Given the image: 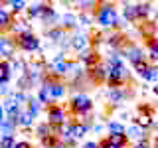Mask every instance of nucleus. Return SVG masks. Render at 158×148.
Instances as JSON below:
<instances>
[{"label": "nucleus", "mask_w": 158, "mask_h": 148, "mask_svg": "<svg viewBox=\"0 0 158 148\" xmlns=\"http://www.w3.org/2000/svg\"><path fill=\"white\" fill-rule=\"evenodd\" d=\"M95 22L101 28H115L118 26V12L113 2H99V6L95 10Z\"/></svg>", "instance_id": "obj_1"}, {"label": "nucleus", "mask_w": 158, "mask_h": 148, "mask_svg": "<svg viewBox=\"0 0 158 148\" xmlns=\"http://www.w3.org/2000/svg\"><path fill=\"white\" fill-rule=\"evenodd\" d=\"M69 111L75 117H87L93 111V101L91 97H87L85 93H75L69 101Z\"/></svg>", "instance_id": "obj_2"}, {"label": "nucleus", "mask_w": 158, "mask_h": 148, "mask_svg": "<svg viewBox=\"0 0 158 148\" xmlns=\"http://www.w3.org/2000/svg\"><path fill=\"white\" fill-rule=\"evenodd\" d=\"M48 122L52 126H61L67 122V111L61 105H52L48 107Z\"/></svg>", "instance_id": "obj_3"}, {"label": "nucleus", "mask_w": 158, "mask_h": 148, "mask_svg": "<svg viewBox=\"0 0 158 148\" xmlns=\"http://www.w3.org/2000/svg\"><path fill=\"white\" fill-rule=\"evenodd\" d=\"M16 43H18V47L22 49V51H26V53H34V51H38V49H40V38L34 32L26 34V36L16 38Z\"/></svg>", "instance_id": "obj_4"}, {"label": "nucleus", "mask_w": 158, "mask_h": 148, "mask_svg": "<svg viewBox=\"0 0 158 148\" xmlns=\"http://www.w3.org/2000/svg\"><path fill=\"white\" fill-rule=\"evenodd\" d=\"M123 53H125V57L132 65H136V63H140V61H148V56L144 53V49L140 46H135V43H127V47L123 49Z\"/></svg>", "instance_id": "obj_5"}, {"label": "nucleus", "mask_w": 158, "mask_h": 148, "mask_svg": "<svg viewBox=\"0 0 158 148\" xmlns=\"http://www.w3.org/2000/svg\"><path fill=\"white\" fill-rule=\"evenodd\" d=\"M16 47H18V43H16V38H10V36H0V51H2V56L8 59V61H12L14 57V53H16Z\"/></svg>", "instance_id": "obj_6"}, {"label": "nucleus", "mask_w": 158, "mask_h": 148, "mask_svg": "<svg viewBox=\"0 0 158 148\" xmlns=\"http://www.w3.org/2000/svg\"><path fill=\"white\" fill-rule=\"evenodd\" d=\"M77 61L81 63L85 69H93L95 65H99V63H101V56L97 53V49H87V51L79 53Z\"/></svg>", "instance_id": "obj_7"}, {"label": "nucleus", "mask_w": 158, "mask_h": 148, "mask_svg": "<svg viewBox=\"0 0 158 148\" xmlns=\"http://www.w3.org/2000/svg\"><path fill=\"white\" fill-rule=\"evenodd\" d=\"M89 38L91 36H87V34H73L69 46L75 49L77 53H83V51H87V49H91V39Z\"/></svg>", "instance_id": "obj_8"}, {"label": "nucleus", "mask_w": 158, "mask_h": 148, "mask_svg": "<svg viewBox=\"0 0 158 148\" xmlns=\"http://www.w3.org/2000/svg\"><path fill=\"white\" fill-rule=\"evenodd\" d=\"M87 79L91 83H107V65L105 63H99L93 69H87Z\"/></svg>", "instance_id": "obj_9"}, {"label": "nucleus", "mask_w": 158, "mask_h": 148, "mask_svg": "<svg viewBox=\"0 0 158 148\" xmlns=\"http://www.w3.org/2000/svg\"><path fill=\"white\" fill-rule=\"evenodd\" d=\"M0 105H2V109H4V113H6L8 118H16V121H18L20 113H22V107H20L12 97H6L2 103H0Z\"/></svg>", "instance_id": "obj_10"}, {"label": "nucleus", "mask_w": 158, "mask_h": 148, "mask_svg": "<svg viewBox=\"0 0 158 148\" xmlns=\"http://www.w3.org/2000/svg\"><path fill=\"white\" fill-rule=\"evenodd\" d=\"M46 36H48V39H52L53 43H63V39H71L67 36V32L63 28H59V26H56V28H46Z\"/></svg>", "instance_id": "obj_11"}, {"label": "nucleus", "mask_w": 158, "mask_h": 148, "mask_svg": "<svg viewBox=\"0 0 158 148\" xmlns=\"http://www.w3.org/2000/svg\"><path fill=\"white\" fill-rule=\"evenodd\" d=\"M125 134L128 136V140H135V142H140V140H146V130L144 128H140L138 125H135V122H132V125H128L127 126V132Z\"/></svg>", "instance_id": "obj_12"}, {"label": "nucleus", "mask_w": 158, "mask_h": 148, "mask_svg": "<svg viewBox=\"0 0 158 148\" xmlns=\"http://www.w3.org/2000/svg\"><path fill=\"white\" fill-rule=\"evenodd\" d=\"M127 97H128V91H127L125 87L109 89V91H107V99H109V103H113V105H121Z\"/></svg>", "instance_id": "obj_13"}, {"label": "nucleus", "mask_w": 158, "mask_h": 148, "mask_svg": "<svg viewBox=\"0 0 158 148\" xmlns=\"http://www.w3.org/2000/svg\"><path fill=\"white\" fill-rule=\"evenodd\" d=\"M12 24H14L12 12H8V10L2 8V4H0V36H2V32H10Z\"/></svg>", "instance_id": "obj_14"}, {"label": "nucleus", "mask_w": 158, "mask_h": 148, "mask_svg": "<svg viewBox=\"0 0 158 148\" xmlns=\"http://www.w3.org/2000/svg\"><path fill=\"white\" fill-rule=\"evenodd\" d=\"M89 128L91 126H87L85 122H81V121H71V138L77 142L79 138H83L89 132Z\"/></svg>", "instance_id": "obj_15"}, {"label": "nucleus", "mask_w": 158, "mask_h": 148, "mask_svg": "<svg viewBox=\"0 0 158 148\" xmlns=\"http://www.w3.org/2000/svg\"><path fill=\"white\" fill-rule=\"evenodd\" d=\"M79 26V18L75 16L73 12H65L61 16V20H59V28H63L67 32V30H73V28H77Z\"/></svg>", "instance_id": "obj_16"}, {"label": "nucleus", "mask_w": 158, "mask_h": 148, "mask_svg": "<svg viewBox=\"0 0 158 148\" xmlns=\"http://www.w3.org/2000/svg\"><path fill=\"white\" fill-rule=\"evenodd\" d=\"M32 32V26L26 22V20H20V22H14L12 24V28H10V34H14L16 38L20 36H26V34Z\"/></svg>", "instance_id": "obj_17"}, {"label": "nucleus", "mask_w": 158, "mask_h": 148, "mask_svg": "<svg viewBox=\"0 0 158 148\" xmlns=\"http://www.w3.org/2000/svg\"><path fill=\"white\" fill-rule=\"evenodd\" d=\"M123 16L127 22H138V12H136V4H123Z\"/></svg>", "instance_id": "obj_18"}, {"label": "nucleus", "mask_w": 158, "mask_h": 148, "mask_svg": "<svg viewBox=\"0 0 158 148\" xmlns=\"http://www.w3.org/2000/svg\"><path fill=\"white\" fill-rule=\"evenodd\" d=\"M34 118L36 117H34L28 109H22V113H20V117H18V126L20 128H30L34 125Z\"/></svg>", "instance_id": "obj_19"}, {"label": "nucleus", "mask_w": 158, "mask_h": 148, "mask_svg": "<svg viewBox=\"0 0 158 148\" xmlns=\"http://www.w3.org/2000/svg\"><path fill=\"white\" fill-rule=\"evenodd\" d=\"M135 125H138L140 128L148 130V128H152V126H154V117H150V115H142V113H138V115L135 117Z\"/></svg>", "instance_id": "obj_20"}, {"label": "nucleus", "mask_w": 158, "mask_h": 148, "mask_svg": "<svg viewBox=\"0 0 158 148\" xmlns=\"http://www.w3.org/2000/svg\"><path fill=\"white\" fill-rule=\"evenodd\" d=\"M10 79H12V63L8 61H2L0 63V83H10Z\"/></svg>", "instance_id": "obj_21"}, {"label": "nucleus", "mask_w": 158, "mask_h": 148, "mask_svg": "<svg viewBox=\"0 0 158 148\" xmlns=\"http://www.w3.org/2000/svg\"><path fill=\"white\" fill-rule=\"evenodd\" d=\"M18 128V121L16 118H4L2 122H0V130H2V134H14Z\"/></svg>", "instance_id": "obj_22"}, {"label": "nucleus", "mask_w": 158, "mask_h": 148, "mask_svg": "<svg viewBox=\"0 0 158 148\" xmlns=\"http://www.w3.org/2000/svg\"><path fill=\"white\" fill-rule=\"evenodd\" d=\"M136 12H138V22H146V18L152 12V4L150 2H140L136 4Z\"/></svg>", "instance_id": "obj_23"}, {"label": "nucleus", "mask_w": 158, "mask_h": 148, "mask_svg": "<svg viewBox=\"0 0 158 148\" xmlns=\"http://www.w3.org/2000/svg\"><path fill=\"white\" fill-rule=\"evenodd\" d=\"M42 12H44V2L28 4V8H26V16L28 18H42Z\"/></svg>", "instance_id": "obj_24"}, {"label": "nucleus", "mask_w": 158, "mask_h": 148, "mask_svg": "<svg viewBox=\"0 0 158 148\" xmlns=\"http://www.w3.org/2000/svg\"><path fill=\"white\" fill-rule=\"evenodd\" d=\"M107 140L111 142V144L118 146V148H127V146H128V142H131L127 134H109V136H107Z\"/></svg>", "instance_id": "obj_25"}, {"label": "nucleus", "mask_w": 158, "mask_h": 148, "mask_svg": "<svg viewBox=\"0 0 158 148\" xmlns=\"http://www.w3.org/2000/svg\"><path fill=\"white\" fill-rule=\"evenodd\" d=\"M38 101L42 103V105H46V107H52V105H53V99H52V95H49V89H48L46 85L40 87V91H38Z\"/></svg>", "instance_id": "obj_26"}, {"label": "nucleus", "mask_w": 158, "mask_h": 148, "mask_svg": "<svg viewBox=\"0 0 158 148\" xmlns=\"http://www.w3.org/2000/svg\"><path fill=\"white\" fill-rule=\"evenodd\" d=\"M49 134H53V130H52V125L46 121V122H40V125L36 126V136L42 140V138H46V136H49Z\"/></svg>", "instance_id": "obj_27"}, {"label": "nucleus", "mask_w": 158, "mask_h": 148, "mask_svg": "<svg viewBox=\"0 0 158 148\" xmlns=\"http://www.w3.org/2000/svg\"><path fill=\"white\" fill-rule=\"evenodd\" d=\"M107 128H109V134H125L127 132V126L118 121H109L107 122Z\"/></svg>", "instance_id": "obj_28"}, {"label": "nucleus", "mask_w": 158, "mask_h": 148, "mask_svg": "<svg viewBox=\"0 0 158 148\" xmlns=\"http://www.w3.org/2000/svg\"><path fill=\"white\" fill-rule=\"evenodd\" d=\"M8 6L12 8V14H20V12H26L28 2H26V0H10Z\"/></svg>", "instance_id": "obj_29"}, {"label": "nucleus", "mask_w": 158, "mask_h": 148, "mask_svg": "<svg viewBox=\"0 0 158 148\" xmlns=\"http://www.w3.org/2000/svg\"><path fill=\"white\" fill-rule=\"evenodd\" d=\"M16 142L18 140L14 134H0V148H14Z\"/></svg>", "instance_id": "obj_30"}, {"label": "nucleus", "mask_w": 158, "mask_h": 148, "mask_svg": "<svg viewBox=\"0 0 158 148\" xmlns=\"http://www.w3.org/2000/svg\"><path fill=\"white\" fill-rule=\"evenodd\" d=\"M77 18H79V26H91L95 22V12H81Z\"/></svg>", "instance_id": "obj_31"}, {"label": "nucleus", "mask_w": 158, "mask_h": 148, "mask_svg": "<svg viewBox=\"0 0 158 148\" xmlns=\"http://www.w3.org/2000/svg\"><path fill=\"white\" fill-rule=\"evenodd\" d=\"M42 107H44V105H42V103L38 101V99H34V97L30 99V101H28V105H26V109H28L30 113H32L34 117H38V115H40V111H42Z\"/></svg>", "instance_id": "obj_32"}, {"label": "nucleus", "mask_w": 158, "mask_h": 148, "mask_svg": "<svg viewBox=\"0 0 158 148\" xmlns=\"http://www.w3.org/2000/svg\"><path fill=\"white\" fill-rule=\"evenodd\" d=\"M142 79H144V81H148V83H156V81H158V67H156V65H150L148 73H146Z\"/></svg>", "instance_id": "obj_33"}, {"label": "nucleus", "mask_w": 158, "mask_h": 148, "mask_svg": "<svg viewBox=\"0 0 158 148\" xmlns=\"http://www.w3.org/2000/svg\"><path fill=\"white\" fill-rule=\"evenodd\" d=\"M132 67H135V71L140 77H144L148 73V69H150V63H148V61H140V63H136V65H132Z\"/></svg>", "instance_id": "obj_34"}, {"label": "nucleus", "mask_w": 158, "mask_h": 148, "mask_svg": "<svg viewBox=\"0 0 158 148\" xmlns=\"http://www.w3.org/2000/svg\"><path fill=\"white\" fill-rule=\"evenodd\" d=\"M132 148H152V142H148V138H146V140L135 142V144H132Z\"/></svg>", "instance_id": "obj_35"}, {"label": "nucleus", "mask_w": 158, "mask_h": 148, "mask_svg": "<svg viewBox=\"0 0 158 148\" xmlns=\"http://www.w3.org/2000/svg\"><path fill=\"white\" fill-rule=\"evenodd\" d=\"M0 97H10V89L6 83H0Z\"/></svg>", "instance_id": "obj_36"}, {"label": "nucleus", "mask_w": 158, "mask_h": 148, "mask_svg": "<svg viewBox=\"0 0 158 148\" xmlns=\"http://www.w3.org/2000/svg\"><path fill=\"white\" fill-rule=\"evenodd\" d=\"M99 146H101V148H118V146H115V144H111V142L107 140V136L103 138V140H99Z\"/></svg>", "instance_id": "obj_37"}, {"label": "nucleus", "mask_w": 158, "mask_h": 148, "mask_svg": "<svg viewBox=\"0 0 158 148\" xmlns=\"http://www.w3.org/2000/svg\"><path fill=\"white\" fill-rule=\"evenodd\" d=\"M81 148H101V146H99V142H95V140H87V142H83Z\"/></svg>", "instance_id": "obj_38"}, {"label": "nucleus", "mask_w": 158, "mask_h": 148, "mask_svg": "<svg viewBox=\"0 0 158 148\" xmlns=\"http://www.w3.org/2000/svg\"><path fill=\"white\" fill-rule=\"evenodd\" d=\"M14 148H34V146L30 144L28 140H18V142H16V146H14Z\"/></svg>", "instance_id": "obj_39"}, {"label": "nucleus", "mask_w": 158, "mask_h": 148, "mask_svg": "<svg viewBox=\"0 0 158 148\" xmlns=\"http://www.w3.org/2000/svg\"><path fill=\"white\" fill-rule=\"evenodd\" d=\"M152 148H158V136L152 138Z\"/></svg>", "instance_id": "obj_40"}, {"label": "nucleus", "mask_w": 158, "mask_h": 148, "mask_svg": "<svg viewBox=\"0 0 158 148\" xmlns=\"http://www.w3.org/2000/svg\"><path fill=\"white\" fill-rule=\"evenodd\" d=\"M2 61H6V57H4V56H2V51H0V63H2Z\"/></svg>", "instance_id": "obj_41"}, {"label": "nucleus", "mask_w": 158, "mask_h": 148, "mask_svg": "<svg viewBox=\"0 0 158 148\" xmlns=\"http://www.w3.org/2000/svg\"><path fill=\"white\" fill-rule=\"evenodd\" d=\"M154 93H156V95H158V85H156V87H154Z\"/></svg>", "instance_id": "obj_42"}]
</instances>
